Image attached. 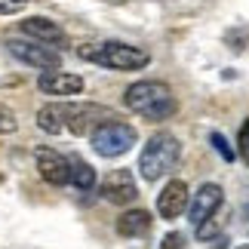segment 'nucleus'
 Listing matches in <instances>:
<instances>
[{"instance_id": "nucleus-1", "label": "nucleus", "mask_w": 249, "mask_h": 249, "mask_svg": "<svg viewBox=\"0 0 249 249\" xmlns=\"http://www.w3.org/2000/svg\"><path fill=\"white\" fill-rule=\"evenodd\" d=\"M123 105L132 111V114H139V117H145V120H169L172 114H176L178 108V102H176V95H172V89L166 83H160V80H139V83H132L126 92H123Z\"/></svg>"}, {"instance_id": "nucleus-2", "label": "nucleus", "mask_w": 249, "mask_h": 249, "mask_svg": "<svg viewBox=\"0 0 249 249\" xmlns=\"http://www.w3.org/2000/svg\"><path fill=\"white\" fill-rule=\"evenodd\" d=\"M77 53H80V59L92 62V65H102V68H108V71H142L151 62V55L145 50L129 46V43H117V40L86 43Z\"/></svg>"}, {"instance_id": "nucleus-3", "label": "nucleus", "mask_w": 249, "mask_h": 249, "mask_svg": "<svg viewBox=\"0 0 249 249\" xmlns=\"http://www.w3.org/2000/svg\"><path fill=\"white\" fill-rule=\"evenodd\" d=\"M178 157H181L178 139L172 136V132H154V136L148 139V145L142 148V154H139L142 178L157 181V178L169 176V172L178 166Z\"/></svg>"}, {"instance_id": "nucleus-4", "label": "nucleus", "mask_w": 249, "mask_h": 249, "mask_svg": "<svg viewBox=\"0 0 249 249\" xmlns=\"http://www.w3.org/2000/svg\"><path fill=\"white\" fill-rule=\"evenodd\" d=\"M89 142H92V151L99 157H123L139 142V132L129 123H123L120 117H111L89 132Z\"/></svg>"}, {"instance_id": "nucleus-5", "label": "nucleus", "mask_w": 249, "mask_h": 249, "mask_svg": "<svg viewBox=\"0 0 249 249\" xmlns=\"http://www.w3.org/2000/svg\"><path fill=\"white\" fill-rule=\"evenodd\" d=\"M6 50L16 55L18 62L31 65V68H40V71H55L62 68V55L55 46H46L40 40H6Z\"/></svg>"}, {"instance_id": "nucleus-6", "label": "nucleus", "mask_w": 249, "mask_h": 249, "mask_svg": "<svg viewBox=\"0 0 249 249\" xmlns=\"http://www.w3.org/2000/svg\"><path fill=\"white\" fill-rule=\"evenodd\" d=\"M102 197L114 206H129L139 200V188H136V178H132L129 169H111L102 181Z\"/></svg>"}, {"instance_id": "nucleus-7", "label": "nucleus", "mask_w": 249, "mask_h": 249, "mask_svg": "<svg viewBox=\"0 0 249 249\" xmlns=\"http://www.w3.org/2000/svg\"><path fill=\"white\" fill-rule=\"evenodd\" d=\"M34 160H37V172H40L43 181L62 188V185H71V160L59 154L53 148H37L34 151Z\"/></svg>"}, {"instance_id": "nucleus-8", "label": "nucleus", "mask_w": 249, "mask_h": 249, "mask_svg": "<svg viewBox=\"0 0 249 249\" xmlns=\"http://www.w3.org/2000/svg\"><path fill=\"white\" fill-rule=\"evenodd\" d=\"M111 117H117V114L102 108V105H71L68 102V129L74 136H89L99 123L111 120Z\"/></svg>"}, {"instance_id": "nucleus-9", "label": "nucleus", "mask_w": 249, "mask_h": 249, "mask_svg": "<svg viewBox=\"0 0 249 249\" xmlns=\"http://www.w3.org/2000/svg\"><path fill=\"white\" fill-rule=\"evenodd\" d=\"M222 200H225V191L218 185H213V181H206V185L191 197V203H188V222L197 228L200 222L213 218L218 213V206H222Z\"/></svg>"}, {"instance_id": "nucleus-10", "label": "nucleus", "mask_w": 249, "mask_h": 249, "mask_svg": "<svg viewBox=\"0 0 249 249\" xmlns=\"http://www.w3.org/2000/svg\"><path fill=\"white\" fill-rule=\"evenodd\" d=\"M37 86H40V92L46 95H59V99H65V95H80L83 92V77L80 74H68V71H43L40 80H37Z\"/></svg>"}, {"instance_id": "nucleus-11", "label": "nucleus", "mask_w": 249, "mask_h": 249, "mask_svg": "<svg viewBox=\"0 0 249 249\" xmlns=\"http://www.w3.org/2000/svg\"><path fill=\"white\" fill-rule=\"evenodd\" d=\"M185 209H188V185L178 181V178L166 181L163 191H160V197H157V213L163 218H178Z\"/></svg>"}, {"instance_id": "nucleus-12", "label": "nucleus", "mask_w": 249, "mask_h": 249, "mask_svg": "<svg viewBox=\"0 0 249 249\" xmlns=\"http://www.w3.org/2000/svg\"><path fill=\"white\" fill-rule=\"evenodd\" d=\"M22 34L31 37V40H40L46 46H65V31L59 22L53 18H43V16H31L22 22Z\"/></svg>"}, {"instance_id": "nucleus-13", "label": "nucleus", "mask_w": 249, "mask_h": 249, "mask_svg": "<svg viewBox=\"0 0 249 249\" xmlns=\"http://www.w3.org/2000/svg\"><path fill=\"white\" fill-rule=\"evenodd\" d=\"M37 126L50 136H59V132L68 129V102H50L37 111Z\"/></svg>"}, {"instance_id": "nucleus-14", "label": "nucleus", "mask_w": 249, "mask_h": 249, "mask_svg": "<svg viewBox=\"0 0 249 249\" xmlns=\"http://www.w3.org/2000/svg\"><path fill=\"white\" fill-rule=\"evenodd\" d=\"M151 213L148 209H126L120 218H117V234L120 237H145L151 231Z\"/></svg>"}, {"instance_id": "nucleus-15", "label": "nucleus", "mask_w": 249, "mask_h": 249, "mask_svg": "<svg viewBox=\"0 0 249 249\" xmlns=\"http://www.w3.org/2000/svg\"><path fill=\"white\" fill-rule=\"evenodd\" d=\"M71 185L77 191H92L95 188V169L86 160H71Z\"/></svg>"}, {"instance_id": "nucleus-16", "label": "nucleus", "mask_w": 249, "mask_h": 249, "mask_svg": "<svg viewBox=\"0 0 249 249\" xmlns=\"http://www.w3.org/2000/svg\"><path fill=\"white\" fill-rule=\"evenodd\" d=\"M209 142H213V145H215V151H218V154H222V160H228V163H231V160L237 157V154H234V148L228 145V139L222 136V132H213V136H209Z\"/></svg>"}, {"instance_id": "nucleus-17", "label": "nucleus", "mask_w": 249, "mask_h": 249, "mask_svg": "<svg viewBox=\"0 0 249 249\" xmlns=\"http://www.w3.org/2000/svg\"><path fill=\"white\" fill-rule=\"evenodd\" d=\"M237 154H240V160L249 166V120L240 126V132H237Z\"/></svg>"}, {"instance_id": "nucleus-18", "label": "nucleus", "mask_w": 249, "mask_h": 249, "mask_svg": "<svg viewBox=\"0 0 249 249\" xmlns=\"http://www.w3.org/2000/svg\"><path fill=\"white\" fill-rule=\"evenodd\" d=\"M28 6V0H0V16H16Z\"/></svg>"}, {"instance_id": "nucleus-19", "label": "nucleus", "mask_w": 249, "mask_h": 249, "mask_svg": "<svg viewBox=\"0 0 249 249\" xmlns=\"http://www.w3.org/2000/svg\"><path fill=\"white\" fill-rule=\"evenodd\" d=\"M16 114L13 111H6V108H0V132H16Z\"/></svg>"}, {"instance_id": "nucleus-20", "label": "nucleus", "mask_w": 249, "mask_h": 249, "mask_svg": "<svg viewBox=\"0 0 249 249\" xmlns=\"http://www.w3.org/2000/svg\"><path fill=\"white\" fill-rule=\"evenodd\" d=\"M160 249H181V237L178 234H166V240H163Z\"/></svg>"}, {"instance_id": "nucleus-21", "label": "nucleus", "mask_w": 249, "mask_h": 249, "mask_svg": "<svg viewBox=\"0 0 249 249\" xmlns=\"http://www.w3.org/2000/svg\"><path fill=\"white\" fill-rule=\"evenodd\" d=\"M243 225H246V231H249V206H246V213H243Z\"/></svg>"}, {"instance_id": "nucleus-22", "label": "nucleus", "mask_w": 249, "mask_h": 249, "mask_svg": "<svg viewBox=\"0 0 249 249\" xmlns=\"http://www.w3.org/2000/svg\"><path fill=\"white\" fill-rule=\"evenodd\" d=\"M237 249H249V243H246V246H237Z\"/></svg>"}]
</instances>
